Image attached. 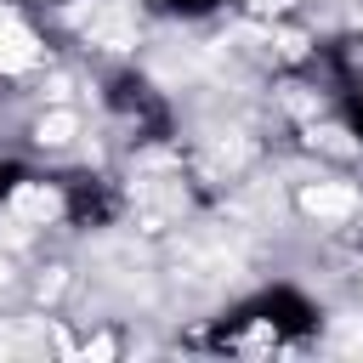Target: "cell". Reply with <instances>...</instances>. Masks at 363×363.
Wrapping results in <instances>:
<instances>
[{
	"label": "cell",
	"mask_w": 363,
	"mask_h": 363,
	"mask_svg": "<svg viewBox=\"0 0 363 363\" xmlns=\"http://www.w3.org/2000/svg\"><path fill=\"white\" fill-rule=\"evenodd\" d=\"M244 312V323L250 329H267L272 340H306L312 329H318V306L301 295V289H289V284H272V289H261L250 306H238Z\"/></svg>",
	"instance_id": "cell-1"
},
{
	"label": "cell",
	"mask_w": 363,
	"mask_h": 363,
	"mask_svg": "<svg viewBox=\"0 0 363 363\" xmlns=\"http://www.w3.org/2000/svg\"><path fill=\"white\" fill-rule=\"evenodd\" d=\"M62 210H68L74 227H108L119 216V193L102 176H68L62 182Z\"/></svg>",
	"instance_id": "cell-3"
},
{
	"label": "cell",
	"mask_w": 363,
	"mask_h": 363,
	"mask_svg": "<svg viewBox=\"0 0 363 363\" xmlns=\"http://www.w3.org/2000/svg\"><path fill=\"white\" fill-rule=\"evenodd\" d=\"M108 108H113L142 142H164V136H170V108H164V96H159L142 74H113V79H108Z\"/></svg>",
	"instance_id": "cell-2"
},
{
	"label": "cell",
	"mask_w": 363,
	"mask_h": 363,
	"mask_svg": "<svg viewBox=\"0 0 363 363\" xmlns=\"http://www.w3.org/2000/svg\"><path fill=\"white\" fill-rule=\"evenodd\" d=\"M340 119H346L352 142L363 147V85H346V91H340Z\"/></svg>",
	"instance_id": "cell-4"
},
{
	"label": "cell",
	"mask_w": 363,
	"mask_h": 363,
	"mask_svg": "<svg viewBox=\"0 0 363 363\" xmlns=\"http://www.w3.org/2000/svg\"><path fill=\"white\" fill-rule=\"evenodd\" d=\"M17 182H23V164H17V159H0V204L17 193Z\"/></svg>",
	"instance_id": "cell-6"
},
{
	"label": "cell",
	"mask_w": 363,
	"mask_h": 363,
	"mask_svg": "<svg viewBox=\"0 0 363 363\" xmlns=\"http://www.w3.org/2000/svg\"><path fill=\"white\" fill-rule=\"evenodd\" d=\"M221 0H159V11H170V17H210Z\"/></svg>",
	"instance_id": "cell-5"
}]
</instances>
